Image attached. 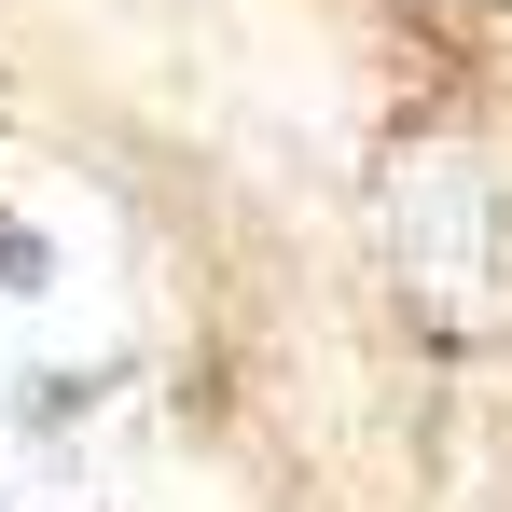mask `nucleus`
Wrapping results in <instances>:
<instances>
[{"mask_svg":"<svg viewBox=\"0 0 512 512\" xmlns=\"http://www.w3.org/2000/svg\"><path fill=\"white\" fill-rule=\"evenodd\" d=\"M0 512H97L70 471H28V485H0Z\"/></svg>","mask_w":512,"mask_h":512,"instance_id":"obj_2","label":"nucleus"},{"mask_svg":"<svg viewBox=\"0 0 512 512\" xmlns=\"http://www.w3.org/2000/svg\"><path fill=\"white\" fill-rule=\"evenodd\" d=\"M139 277L111 194L42 153H0V429H56L84 388H111Z\"/></svg>","mask_w":512,"mask_h":512,"instance_id":"obj_1","label":"nucleus"}]
</instances>
